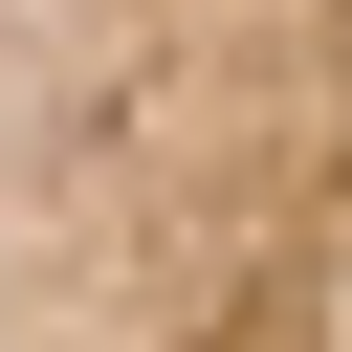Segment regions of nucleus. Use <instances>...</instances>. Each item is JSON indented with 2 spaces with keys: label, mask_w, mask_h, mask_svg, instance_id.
Listing matches in <instances>:
<instances>
[{
  "label": "nucleus",
  "mask_w": 352,
  "mask_h": 352,
  "mask_svg": "<svg viewBox=\"0 0 352 352\" xmlns=\"http://www.w3.org/2000/svg\"><path fill=\"white\" fill-rule=\"evenodd\" d=\"M0 352H352V0H0Z\"/></svg>",
  "instance_id": "obj_1"
}]
</instances>
